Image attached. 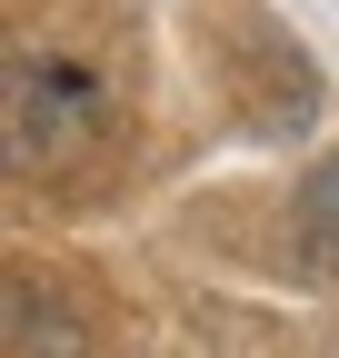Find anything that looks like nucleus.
<instances>
[{
	"mask_svg": "<svg viewBox=\"0 0 339 358\" xmlns=\"http://www.w3.org/2000/svg\"><path fill=\"white\" fill-rule=\"evenodd\" d=\"M11 358H100L90 329H80V308H70V289L11 279Z\"/></svg>",
	"mask_w": 339,
	"mask_h": 358,
	"instance_id": "7ed1b4c3",
	"label": "nucleus"
},
{
	"mask_svg": "<svg viewBox=\"0 0 339 358\" xmlns=\"http://www.w3.org/2000/svg\"><path fill=\"white\" fill-rule=\"evenodd\" d=\"M0 100H11V169L70 159V150H90L100 129H110V80L80 60V50H50V40H11Z\"/></svg>",
	"mask_w": 339,
	"mask_h": 358,
	"instance_id": "f257e3e1",
	"label": "nucleus"
},
{
	"mask_svg": "<svg viewBox=\"0 0 339 358\" xmlns=\"http://www.w3.org/2000/svg\"><path fill=\"white\" fill-rule=\"evenodd\" d=\"M289 268L310 289H339V150L300 179V209H289Z\"/></svg>",
	"mask_w": 339,
	"mask_h": 358,
	"instance_id": "f03ea898",
	"label": "nucleus"
}]
</instances>
